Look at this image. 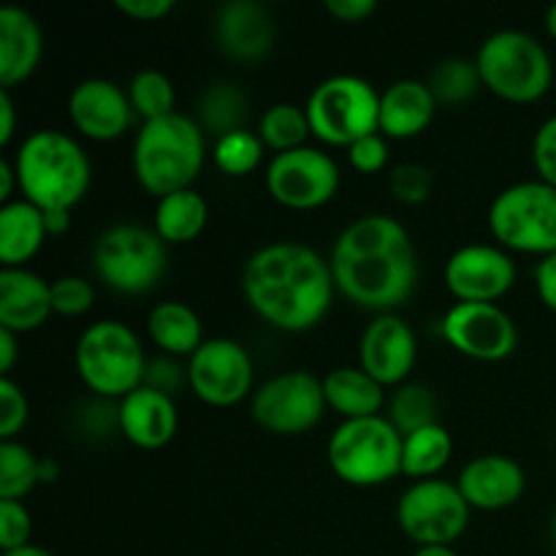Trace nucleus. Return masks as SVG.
<instances>
[{"instance_id": "f257e3e1", "label": "nucleus", "mask_w": 556, "mask_h": 556, "mask_svg": "<svg viewBox=\"0 0 556 556\" xmlns=\"http://www.w3.org/2000/svg\"><path fill=\"white\" fill-rule=\"evenodd\" d=\"M337 291L358 307L394 313L418 280V255L396 217L372 212L348 223L329 255Z\"/></svg>"}, {"instance_id": "7ed1b4c3", "label": "nucleus", "mask_w": 556, "mask_h": 556, "mask_svg": "<svg viewBox=\"0 0 556 556\" xmlns=\"http://www.w3.org/2000/svg\"><path fill=\"white\" fill-rule=\"evenodd\" d=\"M22 199L38 210H74L90 190L92 166L74 136L58 128H38L14 152Z\"/></svg>"}, {"instance_id": "6e6552de", "label": "nucleus", "mask_w": 556, "mask_h": 556, "mask_svg": "<svg viewBox=\"0 0 556 556\" xmlns=\"http://www.w3.org/2000/svg\"><path fill=\"white\" fill-rule=\"evenodd\" d=\"M489 231L503 248L532 255L556 253V188L525 179L500 190L489 204Z\"/></svg>"}, {"instance_id": "412c9836", "label": "nucleus", "mask_w": 556, "mask_h": 556, "mask_svg": "<svg viewBox=\"0 0 556 556\" xmlns=\"http://www.w3.org/2000/svg\"><path fill=\"white\" fill-rule=\"evenodd\" d=\"M119 432L139 448H163L172 443L179 427V413L174 396L141 383L125 394L117 405Z\"/></svg>"}, {"instance_id": "c756f323", "label": "nucleus", "mask_w": 556, "mask_h": 556, "mask_svg": "<svg viewBox=\"0 0 556 556\" xmlns=\"http://www.w3.org/2000/svg\"><path fill=\"white\" fill-rule=\"evenodd\" d=\"M454 456V438L443 424H429L402 438V472L418 478H434Z\"/></svg>"}, {"instance_id": "c03bdc74", "label": "nucleus", "mask_w": 556, "mask_h": 556, "mask_svg": "<svg viewBox=\"0 0 556 556\" xmlns=\"http://www.w3.org/2000/svg\"><path fill=\"white\" fill-rule=\"evenodd\" d=\"M174 0H117V9L123 14H128L130 20H141V22H157L174 11Z\"/></svg>"}, {"instance_id": "f03ea898", "label": "nucleus", "mask_w": 556, "mask_h": 556, "mask_svg": "<svg viewBox=\"0 0 556 556\" xmlns=\"http://www.w3.org/2000/svg\"><path fill=\"white\" fill-rule=\"evenodd\" d=\"M334 288L331 264L304 242H269L244 261V299L275 329H313L329 313Z\"/></svg>"}, {"instance_id": "3c124183", "label": "nucleus", "mask_w": 556, "mask_h": 556, "mask_svg": "<svg viewBox=\"0 0 556 556\" xmlns=\"http://www.w3.org/2000/svg\"><path fill=\"white\" fill-rule=\"evenodd\" d=\"M43 226H47L49 237H60L71 228V210H47L43 212Z\"/></svg>"}, {"instance_id": "9d476101", "label": "nucleus", "mask_w": 556, "mask_h": 556, "mask_svg": "<svg viewBox=\"0 0 556 556\" xmlns=\"http://www.w3.org/2000/svg\"><path fill=\"white\" fill-rule=\"evenodd\" d=\"M166 242L155 228L114 223L103 228L92 248V266L109 288L119 293H147L166 271Z\"/></svg>"}, {"instance_id": "2f4dec72", "label": "nucleus", "mask_w": 556, "mask_h": 556, "mask_svg": "<svg viewBox=\"0 0 556 556\" xmlns=\"http://www.w3.org/2000/svg\"><path fill=\"white\" fill-rule=\"evenodd\" d=\"M389 421L400 429L402 438L429 424H438V396L427 383L405 380L396 386L389 400Z\"/></svg>"}, {"instance_id": "49530a36", "label": "nucleus", "mask_w": 556, "mask_h": 556, "mask_svg": "<svg viewBox=\"0 0 556 556\" xmlns=\"http://www.w3.org/2000/svg\"><path fill=\"white\" fill-rule=\"evenodd\" d=\"M324 9L340 22H362L375 14V0H324Z\"/></svg>"}, {"instance_id": "8fccbe9b", "label": "nucleus", "mask_w": 556, "mask_h": 556, "mask_svg": "<svg viewBox=\"0 0 556 556\" xmlns=\"http://www.w3.org/2000/svg\"><path fill=\"white\" fill-rule=\"evenodd\" d=\"M14 188H20V177H16L14 161L3 157L0 161V201H14Z\"/></svg>"}, {"instance_id": "ea45409f", "label": "nucleus", "mask_w": 556, "mask_h": 556, "mask_svg": "<svg viewBox=\"0 0 556 556\" xmlns=\"http://www.w3.org/2000/svg\"><path fill=\"white\" fill-rule=\"evenodd\" d=\"M30 416V405L20 386L11 378H0V440H14Z\"/></svg>"}, {"instance_id": "a878e982", "label": "nucleus", "mask_w": 556, "mask_h": 556, "mask_svg": "<svg viewBox=\"0 0 556 556\" xmlns=\"http://www.w3.org/2000/svg\"><path fill=\"white\" fill-rule=\"evenodd\" d=\"M43 212L27 199L0 204V261L3 266H22L41 250L47 239Z\"/></svg>"}, {"instance_id": "b1692460", "label": "nucleus", "mask_w": 556, "mask_h": 556, "mask_svg": "<svg viewBox=\"0 0 556 556\" xmlns=\"http://www.w3.org/2000/svg\"><path fill=\"white\" fill-rule=\"evenodd\" d=\"M432 90L421 79H396L380 92V134L386 139H413L434 119Z\"/></svg>"}, {"instance_id": "5fc2aeb1", "label": "nucleus", "mask_w": 556, "mask_h": 556, "mask_svg": "<svg viewBox=\"0 0 556 556\" xmlns=\"http://www.w3.org/2000/svg\"><path fill=\"white\" fill-rule=\"evenodd\" d=\"M413 556H459L451 546H418Z\"/></svg>"}, {"instance_id": "bb28decb", "label": "nucleus", "mask_w": 556, "mask_h": 556, "mask_svg": "<svg viewBox=\"0 0 556 556\" xmlns=\"http://www.w3.org/2000/svg\"><path fill=\"white\" fill-rule=\"evenodd\" d=\"M147 331L163 353L193 356L204 342V326L199 313L179 299H163L147 315Z\"/></svg>"}, {"instance_id": "6e6d98bb", "label": "nucleus", "mask_w": 556, "mask_h": 556, "mask_svg": "<svg viewBox=\"0 0 556 556\" xmlns=\"http://www.w3.org/2000/svg\"><path fill=\"white\" fill-rule=\"evenodd\" d=\"M546 30H548V36L556 38V3L548 5V11H546Z\"/></svg>"}, {"instance_id": "423d86ee", "label": "nucleus", "mask_w": 556, "mask_h": 556, "mask_svg": "<svg viewBox=\"0 0 556 556\" xmlns=\"http://www.w3.org/2000/svg\"><path fill=\"white\" fill-rule=\"evenodd\" d=\"M147 362L139 334L114 318L96 320L76 340L74 364L87 389L98 396L123 400L144 383Z\"/></svg>"}, {"instance_id": "de8ad7c7", "label": "nucleus", "mask_w": 556, "mask_h": 556, "mask_svg": "<svg viewBox=\"0 0 556 556\" xmlns=\"http://www.w3.org/2000/svg\"><path fill=\"white\" fill-rule=\"evenodd\" d=\"M16 134V106L9 87H0V147H9Z\"/></svg>"}, {"instance_id": "37998d69", "label": "nucleus", "mask_w": 556, "mask_h": 556, "mask_svg": "<svg viewBox=\"0 0 556 556\" xmlns=\"http://www.w3.org/2000/svg\"><path fill=\"white\" fill-rule=\"evenodd\" d=\"M144 383L172 396L174 389H182V386L188 383V369H182L177 362H172V358L166 356L150 358V362H147Z\"/></svg>"}, {"instance_id": "864d4df0", "label": "nucleus", "mask_w": 556, "mask_h": 556, "mask_svg": "<svg viewBox=\"0 0 556 556\" xmlns=\"http://www.w3.org/2000/svg\"><path fill=\"white\" fill-rule=\"evenodd\" d=\"M0 556H54V554L47 552V548L36 546V543H27V546L14 548V552H3Z\"/></svg>"}, {"instance_id": "393cba45", "label": "nucleus", "mask_w": 556, "mask_h": 556, "mask_svg": "<svg viewBox=\"0 0 556 556\" xmlns=\"http://www.w3.org/2000/svg\"><path fill=\"white\" fill-rule=\"evenodd\" d=\"M386 386L362 367H334L324 375L326 405L345 418L380 416L386 405Z\"/></svg>"}, {"instance_id": "79ce46f5", "label": "nucleus", "mask_w": 556, "mask_h": 556, "mask_svg": "<svg viewBox=\"0 0 556 556\" xmlns=\"http://www.w3.org/2000/svg\"><path fill=\"white\" fill-rule=\"evenodd\" d=\"M532 163H535L538 179L556 188V114L543 119L532 136Z\"/></svg>"}, {"instance_id": "e433bc0d", "label": "nucleus", "mask_w": 556, "mask_h": 556, "mask_svg": "<svg viewBox=\"0 0 556 556\" xmlns=\"http://www.w3.org/2000/svg\"><path fill=\"white\" fill-rule=\"evenodd\" d=\"M434 172L418 161L396 163L389 174V190L402 204H424L432 195Z\"/></svg>"}, {"instance_id": "c85d7f7f", "label": "nucleus", "mask_w": 556, "mask_h": 556, "mask_svg": "<svg viewBox=\"0 0 556 556\" xmlns=\"http://www.w3.org/2000/svg\"><path fill=\"white\" fill-rule=\"evenodd\" d=\"M195 114H199L201 128L215 134V139H220V136L244 128L250 114V98L237 81L215 79L201 90Z\"/></svg>"}, {"instance_id": "473e14b6", "label": "nucleus", "mask_w": 556, "mask_h": 556, "mask_svg": "<svg viewBox=\"0 0 556 556\" xmlns=\"http://www.w3.org/2000/svg\"><path fill=\"white\" fill-rule=\"evenodd\" d=\"M125 90H128L130 106H134V112L139 114V117H144V123L147 119H157L177 112V109H174V103H177V90H174V81L168 79L163 71H136Z\"/></svg>"}, {"instance_id": "dca6fc26", "label": "nucleus", "mask_w": 556, "mask_h": 556, "mask_svg": "<svg viewBox=\"0 0 556 556\" xmlns=\"http://www.w3.org/2000/svg\"><path fill=\"white\" fill-rule=\"evenodd\" d=\"M443 280L456 302H497L514 288L516 264L500 244L470 242L448 255Z\"/></svg>"}, {"instance_id": "6ab92c4d", "label": "nucleus", "mask_w": 556, "mask_h": 556, "mask_svg": "<svg viewBox=\"0 0 556 556\" xmlns=\"http://www.w3.org/2000/svg\"><path fill=\"white\" fill-rule=\"evenodd\" d=\"M212 30H215L217 47L228 58L244 60V63L266 58L277 38L275 16L258 0H226V3H220L212 16Z\"/></svg>"}, {"instance_id": "4be33fe9", "label": "nucleus", "mask_w": 556, "mask_h": 556, "mask_svg": "<svg viewBox=\"0 0 556 556\" xmlns=\"http://www.w3.org/2000/svg\"><path fill=\"white\" fill-rule=\"evenodd\" d=\"M52 282L25 266L0 269V326L25 334L52 315Z\"/></svg>"}, {"instance_id": "5701e85b", "label": "nucleus", "mask_w": 556, "mask_h": 556, "mask_svg": "<svg viewBox=\"0 0 556 556\" xmlns=\"http://www.w3.org/2000/svg\"><path fill=\"white\" fill-rule=\"evenodd\" d=\"M43 33L36 16L14 3L0 5V87H14L36 71Z\"/></svg>"}, {"instance_id": "4468645a", "label": "nucleus", "mask_w": 556, "mask_h": 556, "mask_svg": "<svg viewBox=\"0 0 556 556\" xmlns=\"http://www.w3.org/2000/svg\"><path fill=\"white\" fill-rule=\"evenodd\" d=\"M188 383L199 400L231 407L253 391V358L231 337H210L188 362Z\"/></svg>"}, {"instance_id": "7c9ffc66", "label": "nucleus", "mask_w": 556, "mask_h": 556, "mask_svg": "<svg viewBox=\"0 0 556 556\" xmlns=\"http://www.w3.org/2000/svg\"><path fill=\"white\" fill-rule=\"evenodd\" d=\"M309 134H313V128H309L307 109L291 101L271 103V106L264 109V114L258 119L261 141H264V147H269L275 152H288L296 150V147H304Z\"/></svg>"}, {"instance_id": "09e8293b", "label": "nucleus", "mask_w": 556, "mask_h": 556, "mask_svg": "<svg viewBox=\"0 0 556 556\" xmlns=\"http://www.w3.org/2000/svg\"><path fill=\"white\" fill-rule=\"evenodd\" d=\"M16 356H20L16 331L3 329V326H0V378H9L11 367L16 364Z\"/></svg>"}, {"instance_id": "4c0bfd02", "label": "nucleus", "mask_w": 556, "mask_h": 556, "mask_svg": "<svg viewBox=\"0 0 556 556\" xmlns=\"http://www.w3.org/2000/svg\"><path fill=\"white\" fill-rule=\"evenodd\" d=\"M96 302V288L81 275H63L52 280V309L58 315H85Z\"/></svg>"}, {"instance_id": "c9c22d12", "label": "nucleus", "mask_w": 556, "mask_h": 556, "mask_svg": "<svg viewBox=\"0 0 556 556\" xmlns=\"http://www.w3.org/2000/svg\"><path fill=\"white\" fill-rule=\"evenodd\" d=\"M264 150L266 147L261 141L258 130H233V134L215 139V163L228 177H242V174H250L258 168Z\"/></svg>"}, {"instance_id": "20e7f679", "label": "nucleus", "mask_w": 556, "mask_h": 556, "mask_svg": "<svg viewBox=\"0 0 556 556\" xmlns=\"http://www.w3.org/2000/svg\"><path fill=\"white\" fill-rule=\"evenodd\" d=\"M134 174L152 195L193 188L206 157L204 128L182 112L147 119L134 139Z\"/></svg>"}, {"instance_id": "0eeeda50", "label": "nucleus", "mask_w": 556, "mask_h": 556, "mask_svg": "<svg viewBox=\"0 0 556 556\" xmlns=\"http://www.w3.org/2000/svg\"><path fill=\"white\" fill-rule=\"evenodd\" d=\"M334 476L351 486H380L402 472V434L389 416L345 418L326 443Z\"/></svg>"}, {"instance_id": "72a5a7b5", "label": "nucleus", "mask_w": 556, "mask_h": 556, "mask_svg": "<svg viewBox=\"0 0 556 556\" xmlns=\"http://www.w3.org/2000/svg\"><path fill=\"white\" fill-rule=\"evenodd\" d=\"M427 85L438 103H465L476 96L483 81L476 60L445 58L434 65Z\"/></svg>"}, {"instance_id": "f704fd0d", "label": "nucleus", "mask_w": 556, "mask_h": 556, "mask_svg": "<svg viewBox=\"0 0 556 556\" xmlns=\"http://www.w3.org/2000/svg\"><path fill=\"white\" fill-rule=\"evenodd\" d=\"M38 459L20 440H0V500H22L38 481Z\"/></svg>"}, {"instance_id": "a19ab883", "label": "nucleus", "mask_w": 556, "mask_h": 556, "mask_svg": "<svg viewBox=\"0 0 556 556\" xmlns=\"http://www.w3.org/2000/svg\"><path fill=\"white\" fill-rule=\"evenodd\" d=\"M348 161L356 172L375 174L389 166V139L383 134H369L348 144Z\"/></svg>"}, {"instance_id": "603ef678", "label": "nucleus", "mask_w": 556, "mask_h": 556, "mask_svg": "<svg viewBox=\"0 0 556 556\" xmlns=\"http://www.w3.org/2000/svg\"><path fill=\"white\" fill-rule=\"evenodd\" d=\"M60 478V465L52 456H41L38 459V481L41 483H54Z\"/></svg>"}, {"instance_id": "a211bd4d", "label": "nucleus", "mask_w": 556, "mask_h": 556, "mask_svg": "<svg viewBox=\"0 0 556 556\" xmlns=\"http://www.w3.org/2000/svg\"><path fill=\"white\" fill-rule=\"evenodd\" d=\"M134 114L128 90L103 76L76 81L68 96L71 123L92 141L119 139L134 123Z\"/></svg>"}, {"instance_id": "39448f33", "label": "nucleus", "mask_w": 556, "mask_h": 556, "mask_svg": "<svg viewBox=\"0 0 556 556\" xmlns=\"http://www.w3.org/2000/svg\"><path fill=\"white\" fill-rule=\"evenodd\" d=\"M476 65L483 87L514 103L538 101L554 81L548 49L532 33L516 27H503L483 38Z\"/></svg>"}, {"instance_id": "4d7b16f0", "label": "nucleus", "mask_w": 556, "mask_h": 556, "mask_svg": "<svg viewBox=\"0 0 556 556\" xmlns=\"http://www.w3.org/2000/svg\"><path fill=\"white\" fill-rule=\"evenodd\" d=\"M552 541H554V548H556V510H554V516H552Z\"/></svg>"}, {"instance_id": "9b49d317", "label": "nucleus", "mask_w": 556, "mask_h": 556, "mask_svg": "<svg viewBox=\"0 0 556 556\" xmlns=\"http://www.w3.org/2000/svg\"><path fill=\"white\" fill-rule=\"evenodd\" d=\"M470 510L456 483L424 478L402 492L396 503V521L418 546H451L470 525Z\"/></svg>"}, {"instance_id": "aec40b11", "label": "nucleus", "mask_w": 556, "mask_h": 556, "mask_svg": "<svg viewBox=\"0 0 556 556\" xmlns=\"http://www.w3.org/2000/svg\"><path fill=\"white\" fill-rule=\"evenodd\" d=\"M456 486L470 508L503 510L519 503L527 489V476L514 456L481 454L462 467Z\"/></svg>"}, {"instance_id": "ddd939ff", "label": "nucleus", "mask_w": 556, "mask_h": 556, "mask_svg": "<svg viewBox=\"0 0 556 556\" xmlns=\"http://www.w3.org/2000/svg\"><path fill=\"white\" fill-rule=\"evenodd\" d=\"M340 188V166L320 147H296L275 152L266 166V190L288 210H315L334 199Z\"/></svg>"}, {"instance_id": "f8f14e48", "label": "nucleus", "mask_w": 556, "mask_h": 556, "mask_svg": "<svg viewBox=\"0 0 556 556\" xmlns=\"http://www.w3.org/2000/svg\"><path fill=\"white\" fill-rule=\"evenodd\" d=\"M324 378L307 369H288L271 375L253 391L250 413L255 424L275 434H302L324 418Z\"/></svg>"}, {"instance_id": "a18cd8bd", "label": "nucleus", "mask_w": 556, "mask_h": 556, "mask_svg": "<svg viewBox=\"0 0 556 556\" xmlns=\"http://www.w3.org/2000/svg\"><path fill=\"white\" fill-rule=\"evenodd\" d=\"M535 288L541 302L556 313V253L543 255L535 266Z\"/></svg>"}, {"instance_id": "58836bf2", "label": "nucleus", "mask_w": 556, "mask_h": 556, "mask_svg": "<svg viewBox=\"0 0 556 556\" xmlns=\"http://www.w3.org/2000/svg\"><path fill=\"white\" fill-rule=\"evenodd\" d=\"M33 519L22 500H0V552H14L30 543Z\"/></svg>"}, {"instance_id": "f3484780", "label": "nucleus", "mask_w": 556, "mask_h": 556, "mask_svg": "<svg viewBox=\"0 0 556 556\" xmlns=\"http://www.w3.org/2000/svg\"><path fill=\"white\" fill-rule=\"evenodd\" d=\"M418 356L416 331L396 313H378L358 340V367L383 386H402Z\"/></svg>"}, {"instance_id": "2eb2a0df", "label": "nucleus", "mask_w": 556, "mask_h": 556, "mask_svg": "<svg viewBox=\"0 0 556 556\" xmlns=\"http://www.w3.org/2000/svg\"><path fill=\"white\" fill-rule=\"evenodd\" d=\"M445 340L478 362L508 358L519 345L516 320L494 302H456L440 320Z\"/></svg>"}, {"instance_id": "cd10ccee", "label": "nucleus", "mask_w": 556, "mask_h": 556, "mask_svg": "<svg viewBox=\"0 0 556 556\" xmlns=\"http://www.w3.org/2000/svg\"><path fill=\"white\" fill-rule=\"evenodd\" d=\"M210 217L204 195L195 188L174 190L155 204V231L166 244H185L199 237Z\"/></svg>"}, {"instance_id": "1a4fd4ad", "label": "nucleus", "mask_w": 556, "mask_h": 556, "mask_svg": "<svg viewBox=\"0 0 556 556\" xmlns=\"http://www.w3.org/2000/svg\"><path fill=\"white\" fill-rule=\"evenodd\" d=\"M304 109L313 136L326 144L348 147L380 130V92L364 76H326L313 87Z\"/></svg>"}]
</instances>
